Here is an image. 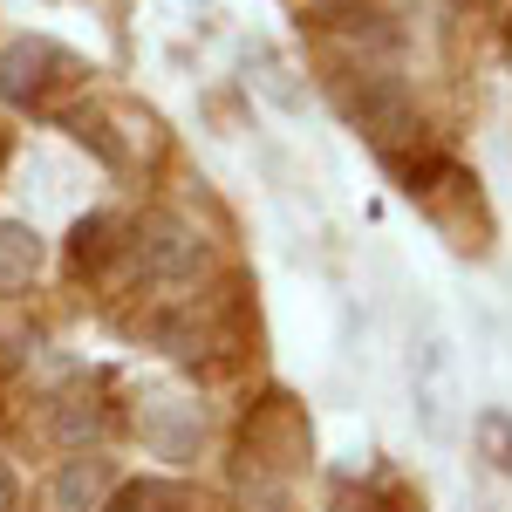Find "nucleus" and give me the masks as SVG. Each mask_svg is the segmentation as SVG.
Returning <instances> with one entry per match:
<instances>
[{
	"label": "nucleus",
	"mask_w": 512,
	"mask_h": 512,
	"mask_svg": "<svg viewBox=\"0 0 512 512\" xmlns=\"http://www.w3.org/2000/svg\"><path fill=\"white\" fill-rule=\"evenodd\" d=\"M403 376H410V424L431 451H451L465 437V369H458V342L437 328L431 315L410 328V355H403Z\"/></svg>",
	"instance_id": "nucleus-1"
},
{
	"label": "nucleus",
	"mask_w": 512,
	"mask_h": 512,
	"mask_svg": "<svg viewBox=\"0 0 512 512\" xmlns=\"http://www.w3.org/2000/svg\"><path fill=\"white\" fill-rule=\"evenodd\" d=\"M123 253H130L137 287H151L164 308H171V301H192V287L205 280V267H212V239L198 233L185 212H171V205L144 212V219L130 226V239H123Z\"/></svg>",
	"instance_id": "nucleus-2"
},
{
	"label": "nucleus",
	"mask_w": 512,
	"mask_h": 512,
	"mask_svg": "<svg viewBox=\"0 0 512 512\" xmlns=\"http://www.w3.org/2000/svg\"><path fill=\"white\" fill-rule=\"evenodd\" d=\"M335 103H342L349 130H362L390 164L410 158V144H424V117H417V103H410L396 69H342Z\"/></svg>",
	"instance_id": "nucleus-3"
},
{
	"label": "nucleus",
	"mask_w": 512,
	"mask_h": 512,
	"mask_svg": "<svg viewBox=\"0 0 512 512\" xmlns=\"http://www.w3.org/2000/svg\"><path fill=\"white\" fill-rule=\"evenodd\" d=\"M82 76V62L48 35H14L0 48V103L14 110H48L55 89H69Z\"/></svg>",
	"instance_id": "nucleus-4"
},
{
	"label": "nucleus",
	"mask_w": 512,
	"mask_h": 512,
	"mask_svg": "<svg viewBox=\"0 0 512 512\" xmlns=\"http://www.w3.org/2000/svg\"><path fill=\"white\" fill-rule=\"evenodd\" d=\"M315 21H321V35L335 41V48H349V55H355V69H396V55H403V28H396L390 14L362 7V0L321 7Z\"/></svg>",
	"instance_id": "nucleus-5"
},
{
	"label": "nucleus",
	"mask_w": 512,
	"mask_h": 512,
	"mask_svg": "<svg viewBox=\"0 0 512 512\" xmlns=\"http://www.w3.org/2000/svg\"><path fill=\"white\" fill-rule=\"evenodd\" d=\"M239 69H246V89L260 103H274L280 117H308V76L294 69V55L280 41H246L239 48Z\"/></svg>",
	"instance_id": "nucleus-6"
},
{
	"label": "nucleus",
	"mask_w": 512,
	"mask_h": 512,
	"mask_svg": "<svg viewBox=\"0 0 512 512\" xmlns=\"http://www.w3.org/2000/svg\"><path fill=\"white\" fill-rule=\"evenodd\" d=\"M137 424H144V444H151V451L192 458L198 437H205V403H192V396H144Z\"/></svg>",
	"instance_id": "nucleus-7"
},
{
	"label": "nucleus",
	"mask_w": 512,
	"mask_h": 512,
	"mask_svg": "<svg viewBox=\"0 0 512 512\" xmlns=\"http://www.w3.org/2000/svg\"><path fill=\"white\" fill-rule=\"evenodd\" d=\"M103 499H110V465L103 458H69L48 478V506L55 512H103Z\"/></svg>",
	"instance_id": "nucleus-8"
},
{
	"label": "nucleus",
	"mask_w": 512,
	"mask_h": 512,
	"mask_svg": "<svg viewBox=\"0 0 512 512\" xmlns=\"http://www.w3.org/2000/svg\"><path fill=\"white\" fill-rule=\"evenodd\" d=\"M41 260H48V246H41L35 226H21V219H0V294H21V287H35Z\"/></svg>",
	"instance_id": "nucleus-9"
},
{
	"label": "nucleus",
	"mask_w": 512,
	"mask_h": 512,
	"mask_svg": "<svg viewBox=\"0 0 512 512\" xmlns=\"http://www.w3.org/2000/svg\"><path fill=\"white\" fill-rule=\"evenodd\" d=\"M48 431H55V444H69V451H89L103 437V403L96 396H55Z\"/></svg>",
	"instance_id": "nucleus-10"
},
{
	"label": "nucleus",
	"mask_w": 512,
	"mask_h": 512,
	"mask_svg": "<svg viewBox=\"0 0 512 512\" xmlns=\"http://www.w3.org/2000/svg\"><path fill=\"white\" fill-rule=\"evenodd\" d=\"M123 226L110 219V212H89V219H76V233H69V260H76L82 274H96V267H110L123 253Z\"/></svg>",
	"instance_id": "nucleus-11"
},
{
	"label": "nucleus",
	"mask_w": 512,
	"mask_h": 512,
	"mask_svg": "<svg viewBox=\"0 0 512 512\" xmlns=\"http://www.w3.org/2000/svg\"><path fill=\"white\" fill-rule=\"evenodd\" d=\"M185 506H192V492L171 485V478H137L117 499H103V512H185Z\"/></svg>",
	"instance_id": "nucleus-12"
},
{
	"label": "nucleus",
	"mask_w": 512,
	"mask_h": 512,
	"mask_svg": "<svg viewBox=\"0 0 512 512\" xmlns=\"http://www.w3.org/2000/svg\"><path fill=\"white\" fill-rule=\"evenodd\" d=\"M472 437H478V451H485V465L499 478H512V410H478Z\"/></svg>",
	"instance_id": "nucleus-13"
},
{
	"label": "nucleus",
	"mask_w": 512,
	"mask_h": 512,
	"mask_svg": "<svg viewBox=\"0 0 512 512\" xmlns=\"http://www.w3.org/2000/svg\"><path fill=\"white\" fill-rule=\"evenodd\" d=\"M0 512H21V472L0 458Z\"/></svg>",
	"instance_id": "nucleus-14"
},
{
	"label": "nucleus",
	"mask_w": 512,
	"mask_h": 512,
	"mask_svg": "<svg viewBox=\"0 0 512 512\" xmlns=\"http://www.w3.org/2000/svg\"><path fill=\"white\" fill-rule=\"evenodd\" d=\"M185 7H205V0H185Z\"/></svg>",
	"instance_id": "nucleus-15"
}]
</instances>
